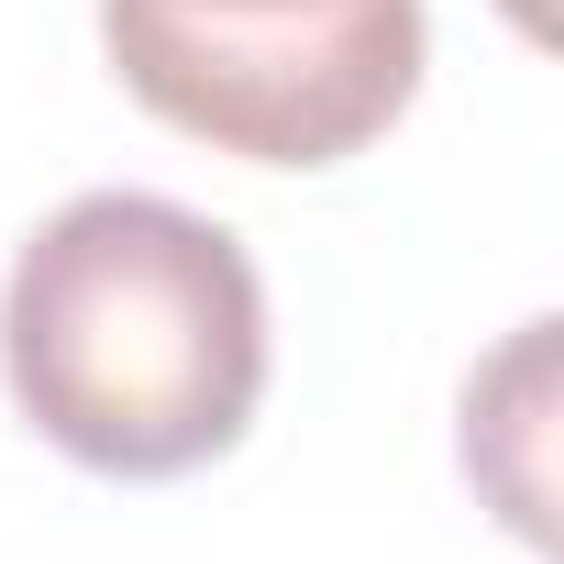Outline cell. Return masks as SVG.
I'll list each match as a JSON object with an SVG mask.
<instances>
[{
    "instance_id": "cell-2",
    "label": "cell",
    "mask_w": 564,
    "mask_h": 564,
    "mask_svg": "<svg viewBox=\"0 0 564 564\" xmlns=\"http://www.w3.org/2000/svg\"><path fill=\"white\" fill-rule=\"evenodd\" d=\"M122 89L243 155V166H344L421 89V0H100Z\"/></svg>"
},
{
    "instance_id": "cell-1",
    "label": "cell",
    "mask_w": 564,
    "mask_h": 564,
    "mask_svg": "<svg viewBox=\"0 0 564 564\" xmlns=\"http://www.w3.org/2000/svg\"><path fill=\"white\" fill-rule=\"evenodd\" d=\"M0 377L67 465L188 476L265 399V276L210 210L89 188L0 276Z\"/></svg>"
}]
</instances>
